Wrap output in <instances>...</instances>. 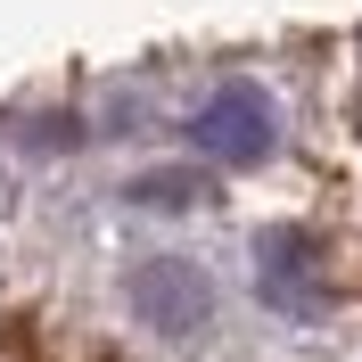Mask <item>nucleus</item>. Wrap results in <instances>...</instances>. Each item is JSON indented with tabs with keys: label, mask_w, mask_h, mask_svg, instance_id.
<instances>
[{
	"label": "nucleus",
	"mask_w": 362,
	"mask_h": 362,
	"mask_svg": "<svg viewBox=\"0 0 362 362\" xmlns=\"http://www.w3.org/2000/svg\"><path fill=\"white\" fill-rule=\"evenodd\" d=\"M255 296L288 321H313L329 305V288H321V239L305 223H280V230L255 239Z\"/></svg>",
	"instance_id": "obj_1"
},
{
	"label": "nucleus",
	"mask_w": 362,
	"mask_h": 362,
	"mask_svg": "<svg viewBox=\"0 0 362 362\" xmlns=\"http://www.w3.org/2000/svg\"><path fill=\"white\" fill-rule=\"evenodd\" d=\"M132 313L157 329V338H198L206 313H214V288H206L198 264H181V255H148L132 272Z\"/></svg>",
	"instance_id": "obj_2"
},
{
	"label": "nucleus",
	"mask_w": 362,
	"mask_h": 362,
	"mask_svg": "<svg viewBox=\"0 0 362 362\" xmlns=\"http://www.w3.org/2000/svg\"><path fill=\"white\" fill-rule=\"evenodd\" d=\"M189 132H198L206 157H223V165H255V157L272 148V99H264L255 83H223V90L198 107V124H189Z\"/></svg>",
	"instance_id": "obj_3"
},
{
	"label": "nucleus",
	"mask_w": 362,
	"mask_h": 362,
	"mask_svg": "<svg viewBox=\"0 0 362 362\" xmlns=\"http://www.w3.org/2000/svg\"><path fill=\"white\" fill-rule=\"evenodd\" d=\"M132 198H140V206H189V198H198V181H189V173H148V181H132Z\"/></svg>",
	"instance_id": "obj_4"
}]
</instances>
